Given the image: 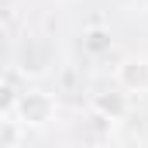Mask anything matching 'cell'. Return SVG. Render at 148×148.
<instances>
[{
  "instance_id": "cell-5",
  "label": "cell",
  "mask_w": 148,
  "mask_h": 148,
  "mask_svg": "<svg viewBox=\"0 0 148 148\" xmlns=\"http://www.w3.org/2000/svg\"><path fill=\"white\" fill-rule=\"evenodd\" d=\"M0 131H3V138H0V148H17L21 145V138H28V127L14 117V114H3V121H0Z\"/></svg>"
},
{
  "instance_id": "cell-3",
  "label": "cell",
  "mask_w": 148,
  "mask_h": 148,
  "mask_svg": "<svg viewBox=\"0 0 148 148\" xmlns=\"http://www.w3.org/2000/svg\"><path fill=\"white\" fill-rule=\"evenodd\" d=\"M131 110V97L124 93V90H107V93H97L93 97V114H100V117H107V121H124Z\"/></svg>"
},
{
  "instance_id": "cell-2",
  "label": "cell",
  "mask_w": 148,
  "mask_h": 148,
  "mask_svg": "<svg viewBox=\"0 0 148 148\" xmlns=\"http://www.w3.org/2000/svg\"><path fill=\"white\" fill-rule=\"evenodd\" d=\"M114 86L124 90L127 97H145L148 93V55H124L114 66Z\"/></svg>"
},
{
  "instance_id": "cell-4",
  "label": "cell",
  "mask_w": 148,
  "mask_h": 148,
  "mask_svg": "<svg viewBox=\"0 0 148 148\" xmlns=\"http://www.w3.org/2000/svg\"><path fill=\"white\" fill-rule=\"evenodd\" d=\"M110 48H114V38H110L107 28L93 24V28H86V31H83V52H86V55H93V59H97V55H107Z\"/></svg>"
},
{
  "instance_id": "cell-1",
  "label": "cell",
  "mask_w": 148,
  "mask_h": 148,
  "mask_svg": "<svg viewBox=\"0 0 148 148\" xmlns=\"http://www.w3.org/2000/svg\"><path fill=\"white\" fill-rule=\"evenodd\" d=\"M3 114H14L28 131H38V127H48V124L55 121L59 100H55V93H48V90H41V86H31V90L17 93L14 107L3 110Z\"/></svg>"
}]
</instances>
